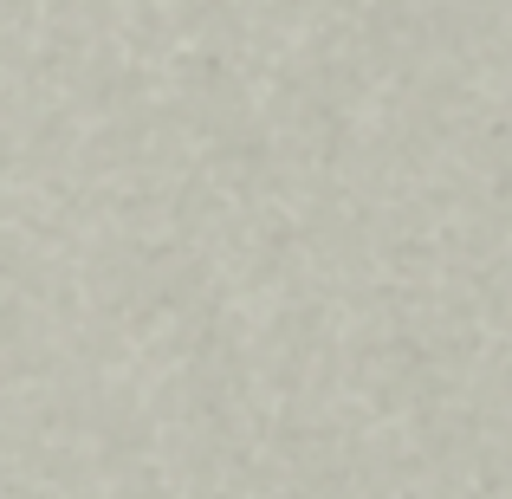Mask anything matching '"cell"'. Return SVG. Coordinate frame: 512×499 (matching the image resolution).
I'll return each instance as SVG.
<instances>
[]
</instances>
